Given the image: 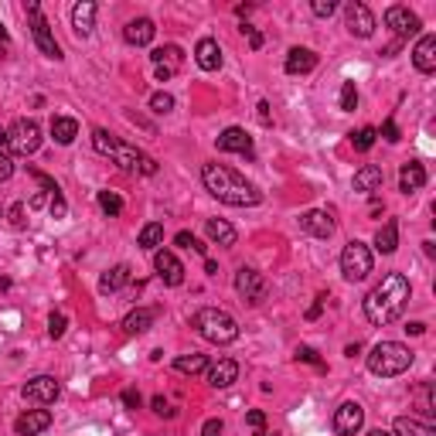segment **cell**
<instances>
[{
  "label": "cell",
  "mask_w": 436,
  "mask_h": 436,
  "mask_svg": "<svg viewBox=\"0 0 436 436\" xmlns=\"http://www.w3.org/2000/svg\"><path fill=\"white\" fill-rule=\"evenodd\" d=\"M24 399L28 402H38V406H52L58 396H61V385H58L55 375H38V379H31L24 389Z\"/></svg>",
  "instance_id": "cell-12"
},
{
  "label": "cell",
  "mask_w": 436,
  "mask_h": 436,
  "mask_svg": "<svg viewBox=\"0 0 436 436\" xmlns=\"http://www.w3.org/2000/svg\"><path fill=\"white\" fill-rule=\"evenodd\" d=\"M406 331H409V334H426V324H423V321H416V324H409Z\"/></svg>",
  "instance_id": "cell-55"
},
{
  "label": "cell",
  "mask_w": 436,
  "mask_h": 436,
  "mask_svg": "<svg viewBox=\"0 0 436 436\" xmlns=\"http://www.w3.org/2000/svg\"><path fill=\"white\" fill-rule=\"evenodd\" d=\"M256 110H259V123H263V126H269V123H273V119H269V102H259Z\"/></svg>",
  "instance_id": "cell-54"
},
{
  "label": "cell",
  "mask_w": 436,
  "mask_h": 436,
  "mask_svg": "<svg viewBox=\"0 0 436 436\" xmlns=\"http://www.w3.org/2000/svg\"><path fill=\"white\" fill-rule=\"evenodd\" d=\"M324 300H327V297H317V300H314V307L307 310V321H317V317H321V310H324Z\"/></svg>",
  "instance_id": "cell-52"
},
{
  "label": "cell",
  "mask_w": 436,
  "mask_h": 436,
  "mask_svg": "<svg viewBox=\"0 0 436 436\" xmlns=\"http://www.w3.org/2000/svg\"><path fill=\"white\" fill-rule=\"evenodd\" d=\"M341 110L344 113H355L358 110V89H355V82H344L341 86Z\"/></svg>",
  "instance_id": "cell-37"
},
{
  "label": "cell",
  "mask_w": 436,
  "mask_h": 436,
  "mask_svg": "<svg viewBox=\"0 0 436 436\" xmlns=\"http://www.w3.org/2000/svg\"><path fill=\"white\" fill-rule=\"evenodd\" d=\"M242 31H246L249 35V48H252V52H259V48H263V35H259V31H256V28H242Z\"/></svg>",
  "instance_id": "cell-49"
},
{
  "label": "cell",
  "mask_w": 436,
  "mask_h": 436,
  "mask_svg": "<svg viewBox=\"0 0 436 436\" xmlns=\"http://www.w3.org/2000/svg\"><path fill=\"white\" fill-rule=\"evenodd\" d=\"M0 151H7V130L0 126Z\"/></svg>",
  "instance_id": "cell-57"
},
{
  "label": "cell",
  "mask_w": 436,
  "mask_h": 436,
  "mask_svg": "<svg viewBox=\"0 0 436 436\" xmlns=\"http://www.w3.org/2000/svg\"><path fill=\"white\" fill-rule=\"evenodd\" d=\"M0 218H4V208H0Z\"/></svg>",
  "instance_id": "cell-59"
},
{
  "label": "cell",
  "mask_w": 436,
  "mask_h": 436,
  "mask_svg": "<svg viewBox=\"0 0 436 436\" xmlns=\"http://www.w3.org/2000/svg\"><path fill=\"white\" fill-rule=\"evenodd\" d=\"M344 24H348V31H351L355 38H372V35H375V14H372L368 4H361V0H351V4L344 7Z\"/></svg>",
  "instance_id": "cell-10"
},
{
  "label": "cell",
  "mask_w": 436,
  "mask_h": 436,
  "mask_svg": "<svg viewBox=\"0 0 436 436\" xmlns=\"http://www.w3.org/2000/svg\"><path fill=\"white\" fill-rule=\"evenodd\" d=\"M215 147L222 153H242V157H252V136H249L242 126H228V130L218 133Z\"/></svg>",
  "instance_id": "cell-15"
},
{
  "label": "cell",
  "mask_w": 436,
  "mask_h": 436,
  "mask_svg": "<svg viewBox=\"0 0 436 436\" xmlns=\"http://www.w3.org/2000/svg\"><path fill=\"white\" fill-rule=\"evenodd\" d=\"M194 61L205 69V72H218L222 69V48L215 38H201L194 45Z\"/></svg>",
  "instance_id": "cell-20"
},
{
  "label": "cell",
  "mask_w": 436,
  "mask_h": 436,
  "mask_svg": "<svg viewBox=\"0 0 436 436\" xmlns=\"http://www.w3.org/2000/svg\"><path fill=\"white\" fill-rule=\"evenodd\" d=\"M235 293L246 300V304H263L266 300V280L259 269H252V266H242L239 273H235Z\"/></svg>",
  "instance_id": "cell-9"
},
{
  "label": "cell",
  "mask_w": 436,
  "mask_h": 436,
  "mask_svg": "<svg viewBox=\"0 0 436 436\" xmlns=\"http://www.w3.org/2000/svg\"><path fill=\"white\" fill-rule=\"evenodd\" d=\"M365 426V409L358 402H341L334 413V433L338 436H355Z\"/></svg>",
  "instance_id": "cell-14"
},
{
  "label": "cell",
  "mask_w": 436,
  "mask_h": 436,
  "mask_svg": "<svg viewBox=\"0 0 436 436\" xmlns=\"http://www.w3.org/2000/svg\"><path fill=\"white\" fill-rule=\"evenodd\" d=\"M171 76H174L171 69H160V65H157V82H167Z\"/></svg>",
  "instance_id": "cell-56"
},
{
  "label": "cell",
  "mask_w": 436,
  "mask_h": 436,
  "mask_svg": "<svg viewBox=\"0 0 436 436\" xmlns=\"http://www.w3.org/2000/svg\"><path fill=\"white\" fill-rule=\"evenodd\" d=\"M93 147L99 153H106V157H113V164H119L126 174H157V160L153 157H147L143 151H136V147H130V143H123V140H116L110 130H93Z\"/></svg>",
  "instance_id": "cell-3"
},
{
  "label": "cell",
  "mask_w": 436,
  "mask_h": 436,
  "mask_svg": "<svg viewBox=\"0 0 436 436\" xmlns=\"http://www.w3.org/2000/svg\"><path fill=\"white\" fill-rule=\"evenodd\" d=\"M375 140H379V130L375 126H361L358 133H351V143H355V151H372L375 147Z\"/></svg>",
  "instance_id": "cell-35"
},
{
  "label": "cell",
  "mask_w": 436,
  "mask_h": 436,
  "mask_svg": "<svg viewBox=\"0 0 436 436\" xmlns=\"http://www.w3.org/2000/svg\"><path fill=\"white\" fill-rule=\"evenodd\" d=\"M151 58H153V65L177 72V69H181V61H184V52H181L177 45H164V48H153Z\"/></svg>",
  "instance_id": "cell-32"
},
{
  "label": "cell",
  "mask_w": 436,
  "mask_h": 436,
  "mask_svg": "<svg viewBox=\"0 0 436 436\" xmlns=\"http://www.w3.org/2000/svg\"><path fill=\"white\" fill-rule=\"evenodd\" d=\"M297 358H300V361H310V365H317V368H324V361L317 358V351H314V348H300V351H297Z\"/></svg>",
  "instance_id": "cell-48"
},
{
  "label": "cell",
  "mask_w": 436,
  "mask_h": 436,
  "mask_svg": "<svg viewBox=\"0 0 436 436\" xmlns=\"http://www.w3.org/2000/svg\"><path fill=\"white\" fill-rule=\"evenodd\" d=\"M375 249H379L382 256H392L399 249V222L396 218H389V222L375 232Z\"/></svg>",
  "instance_id": "cell-30"
},
{
  "label": "cell",
  "mask_w": 436,
  "mask_h": 436,
  "mask_svg": "<svg viewBox=\"0 0 436 436\" xmlns=\"http://www.w3.org/2000/svg\"><path fill=\"white\" fill-rule=\"evenodd\" d=\"M222 430H225L222 419H208V423L201 426V436H222Z\"/></svg>",
  "instance_id": "cell-46"
},
{
  "label": "cell",
  "mask_w": 436,
  "mask_h": 436,
  "mask_svg": "<svg viewBox=\"0 0 436 436\" xmlns=\"http://www.w3.org/2000/svg\"><path fill=\"white\" fill-rule=\"evenodd\" d=\"M385 24L396 31V38H413V35H419V28H423V20L409 11V7H402V4H392L389 11H385Z\"/></svg>",
  "instance_id": "cell-11"
},
{
  "label": "cell",
  "mask_w": 436,
  "mask_h": 436,
  "mask_svg": "<svg viewBox=\"0 0 436 436\" xmlns=\"http://www.w3.org/2000/svg\"><path fill=\"white\" fill-rule=\"evenodd\" d=\"M160 242H164V225H160V222H147V225L140 228V239H136V246L140 249L151 252V249H157Z\"/></svg>",
  "instance_id": "cell-34"
},
{
  "label": "cell",
  "mask_w": 436,
  "mask_h": 436,
  "mask_svg": "<svg viewBox=\"0 0 436 436\" xmlns=\"http://www.w3.org/2000/svg\"><path fill=\"white\" fill-rule=\"evenodd\" d=\"M174 372H181V375H201V372H208V358L205 355H177L174 358Z\"/></svg>",
  "instance_id": "cell-33"
},
{
  "label": "cell",
  "mask_w": 436,
  "mask_h": 436,
  "mask_svg": "<svg viewBox=\"0 0 436 436\" xmlns=\"http://www.w3.org/2000/svg\"><path fill=\"white\" fill-rule=\"evenodd\" d=\"M416 361V355L399 341H379L368 355V372L379 379H396L402 372H409V365Z\"/></svg>",
  "instance_id": "cell-4"
},
{
  "label": "cell",
  "mask_w": 436,
  "mask_h": 436,
  "mask_svg": "<svg viewBox=\"0 0 436 436\" xmlns=\"http://www.w3.org/2000/svg\"><path fill=\"white\" fill-rule=\"evenodd\" d=\"M41 147V126L35 119H18L11 130H7V151L18 153V157H31Z\"/></svg>",
  "instance_id": "cell-7"
},
{
  "label": "cell",
  "mask_w": 436,
  "mask_h": 436,
  "mask_svg": "<svg viewBox=\"0 0 436 436\" xmlns=\"http://www.w3.org/2000/svg\"><path fill=\"white\" fill-rule=\"evenodd\" d=\"M123 406L126 409H140V392L136 389H123Z\"/></svg>",
  "instance_id": "cell-47"
},
{
  "label": "cell",
  "mask_w": 436,
  "mask_h": 436,
  "mask_svg": "<svg viewBox=\"0 0 436 436\" xmlns=\"http://www.w3.org/2000/svg\"><path fill=\"white\" fill-rule=\"evenodd\" d=\"M11 174H14V160H11L7 151H0V181H7Z\"/></svg>",
  "instance_id": "cell-43"
},
{
  "label": "cell",
  "mask_w": 436,
  "mask_h": 436,
  "mask_svg": "<svg viewBox=\"0 0 436 436\" xmlns=\"http://www.w3.org/2000/svg\"><path fill=\"white\" fill-rule=\"evenodd\" d=\"M11 52V35H7V28L0 24V55H7Z\"/></svg>",
  "instance_id": "cell-53"
},
{
  "label": "cell",
  "mask_w": 436,
  "mask_h": 436,
  "mask_svg": "<svg viewBox=\"0 0 436 436\" xmlns=\"http://www.w3.org/2000/svg\"><path fill=\"white\" fill-rule=\"evenodd\" d=\"M151 406H153V413H157V416H174V409L167 406V402H164V396H157Z\"/></svg>",
  "instance_id": "cell-50"
},
{
  "label": "cell",
  "mask_w": 436,
  "mask_h": 436,
  "mask_svg": "<svg viewBox=\"0 0 436 436\" xmlns=\"http://www.w3.org/2000/svg\"><path fill=\"white\" fill-rule=\"evenodd\" d=\"M283 69H286V76H307V72L317 69V55L310 48H290Z\"/></svg>",
  "instance_id": "cell-19"
},
{
  "label": "cell",
  "mask_w": 436,
  "mask_h": 436,
  "mask_svg": "<svg viewBox=\"0 0 436 436\" xmlns=\"http://www.w3.org/2000/svg\"><path fill=\"white\" fill-rule=\"evenodd\" d=\"M65 327H69V321H65V314H52V317H48V334H52V338H61V334H65Z\"/></svg>",
  "instance_id": "cell-40"
},
{
  "label": "cell",
  "mask_w": 436,
  "mask_h": 436,
  "mask_svg": "<svg viewBox=\"0 0 436 436\" xmlns=\"http://www.w3.org/2000/svg\"><path fill=\"white\" fill-rule=\"evenodd\" d=\"M99 208L106 211L110 218H116V215L123 211V198H119L116 191H99Z\"/></svg>",
  "instance_id": "cell-36"
},
{
  "label": "cell",
  "mask_w": 436,
  "mask_h": 436,
  "mask_svg": "<svg viewBox=\"0 0 436 436\" xmlns=\"http://www.w3.org/2000/svg\"><path fill=\"white\" fill-rule=\"evenodd\" d=\"M52 426V413L48 409H28L24 416L14 419V433L18 436H38Z\"/></svg>",
  "instance_id": "cell-17"
},
{
  "label": "cell",
  "mask_w": 436,
  "mask_h": 436,
  "mask_svg": "<svg viewBox=\"0 0 436 436\" xmlns=\"http://www.w3.org/2000/svg\"><path fill=\"white\" fill-rule=\"evenodd\" d=\"M153 269H157V276L167 286L184 283V266H181V259L174 256L171 249H157V252H153Z\"/></svg>",
  "instance_id": "cell-13"
},
{
  "label": "cell",
  "mask_w": 436,
  "mask_h": 436,
  "mask_svg": "<svg viewBox=\"0 0 436 436\" xmlns=\"http://www.w3.org/2000/svg\"><path fill=\"white\" fill-rule=\"evenodd\" d=\"M372 266H375V256H372V249L358 242V239H351L341 252V273L348 283H361L368 273H372Z\"/></svg>",
  "instance_id": "cell-6"
},
{
  "label": "cell",
  "mask_w": 436,
  "mask_h": 436,
  "mask_svg": "<svg viewBox=\"0 0 436 436\" xmlns=\"http://www.w3.org/2000/svg\"><path fill=\"white\" fill-rule=\"evenodd\" d=\"M151 110H153L157 116L171 113V110H174V95H171V93H153V95H151Z\"/></svg>",
  "instance_id": "cell-38"
},
{
  "label": "cell",
  "mask_w": 436,
  "mask_h": 436,
  "mask_svg": "<svg viewBox=\"0 0 436 436\" xmlns=\"http://www.w3.org/2000/svg\"><path fill=\"white\" fill-rule=\"evenodd\" d=\"M153 317H157L153 307H136V310H130V314L123 317V331H126V334H143L153 324Z\"/></svg>",
  "instance_id": "cell-27"
},
{
  "label": "cell",
  "mask_w": 436,
  "mask_h": 436,
  "mask_svg": "<svg viewBox=\"0 0 436 436\" xmlns=\"http://www.w3.org/2000/svg\"><path fill=\"white\" fill-rule=\"evenodd\" d=\"M426 184V167L419 164V160H409V164H402V171H399V191L402 194H413Z\"/></svg>",
  "instance_id": "cell-24"
},
{
  "label": "cell",
  "mask_w": 436,
  "mask_h": 436,
  "mask_svg": "<svg viewBox=\"0 0 436 436\" xmlns=\"http://www.w3.org/2000/svg\"><path fill=\"white\" fill-rule=\"evenodd\" d=\"M382 184H385V174H382L379 164H365L355 174V191H379Z\"/></svg>",
  "instance_id": "cell-31"
},
{
  "label": "cell",
  "mask_w": 436,
  "mask_h": 436,
  "mask_svg": "<svg viewBox=\"0 0 436 436\" xmlns=\"http://www.w3.org/2000/svg\"><path fill=\"white\" fill-rule=\"evenodd\" d=\"M65 211H69V205H65L61 191H55V194H52V215H55V218H65Z\"/></svg>",
  "instance_id": "cell-44"
},
{
  "label": "cell",
  "mask_w": 436,
  "mask_h": 436,
  "mask_svg": "<svg viewBox=\"0 0 436 436\" xmlns=\"http://www.w3.org/2000/svg\"><path fill=\"white\" fill-rule=\"evenodd\" d=\"M246 423L256 430V433H263V426H266V413L263 409H249L246 413Z\"/></svg>",
  "instance_id": "cell-42"
},
{
  "label": "cell",
  "mask_w": 436,
  "mask_h": 436,
  "mask_svg": "<svg viewBox=\"0 0 436 436\" xmlns=\"http://www.w3.org/2000/svg\"><path fill=\"white\" fill-rule=\"evenodd\" d=\"M409 280L402 273H385L382 283L365 297V317L375 324V327H385L402 317V310L409 304Z\"/></svg>",
  "instance_id": "cell-2"
},
{
  "label": "cell",
  "mask_w": 436,
  "mask_h": 436,
  "mask_svg": "<svg viewBox=\"0 0 436 436\" xmlns=\"http://www.w3.org/2000/svg\"><path fill=\"white\" fill-rule=\"evenodd\" d=\"M174 242H177L181 249H194L198 256H205V246H201V242H198L191 232H177V235H174Z\"/></svg>",
  "instance_id": "cell-39"
},
{
  "label": "cell",
  "mask_w": 436,
  "mask_h": 436,
  "mask_svg": "<svg viewBox=\"0 0 436 436\" xmlns=\"http://www.w3.org/2000/svg\"><path fill=\"white\" fill-rule=\"evenodd\" d=\"M153 35H157V28H153L151 18H136V20H130V24L123 28V38H126V45H136V48L151 45Z\"/></svg>",
  "instance_id": "cell-23"
},
{
  "label": "cell",
  "mask_w": 436,
  "mask_h": 436,
  "mask_svg": "<svg viewBox=\"0 0 436 436\" xmlns=\"http://www.w3.org/2000/svg\"><path fill=\"white\" fill-rule=\"evenodd\" d=\"M28 18H31V35H35V45L41 48V55L58 61V58H61V45H58L55 35H52V24L41 18V7L35 4V0L28 4Z\"/></svg>",
  "instance_id": "cell-8"
},
{
  "label": "cell",
  "mask_w": 436,
  "mask_h": 436,
  "mask_svg": "<svg viewBox=\"0 0 436 436\" xmlns=\"http://www.w3.org/2000/svg\"><path fill=\"white\" fill-rule=\"evenodd\" d=\"M413 65H416V72H423V76L436 72V35H423L419 38V45L413 48Z\"/></svg>",
  "instance_id": "cell-18"
},
{
  "label": "cell",
  "mask_w": 436,
  "mask_h": 436,
  "mask_svg": "<svg viewBox=\"0 0 436 436\" xmlns=\"http://www.w3.org/2000/svg\"><path fill=\"white\" fill-rule=\"evenodd\" d=\"M76 136H78V123L72 116H52V140H55V143L69 147Z\"/></svg>",
  "instance_id": "cell-29"
},
{
  "label": "cell",
  "mask_w": 436,
  "mask_h": 436,
  "mask_svg": "<svg viewBox=\"0 0 436 436\" xmlns=\"http://www.w3.org/2000/svg\"><path fill=\"white\" fill-rule=\"evenodd\" d=\"M310 11H314L317 18H331V14L338 11V0H314V4H310Z\"/></svg>",
  "instance_id": "cell-41"
},
{
  "label": "cell",
  "mask_w": 436,
  "mask_h": 436,
  "mask_svg": "<svg viewBox=\"0 0 436 436\" xmlns=\"http://www.w3.org/2000/svg\"><path fill=\"white\" fill-rule=\"evenodd\" d=\"M130 266L126 263H119V266H113V269H106L102 273V280H99V290L102 293H116V290H123V286L130 283Z\"/></svg>",
  "instance_id": "cell-28"
},
{
  "label": "cell",
  "mask_w": 436,
  "mask_h": 436,
  "mask_svg": "<svg viewBox=\"0 0 436 436\" xmlns=\"http://www.w3.org/2000/svg\"><path fill=\"white\" fill-rule=\"evenodd\" d=\"M396 436H436V426L430 423V419L399 416L396 419Z\"/></svg>",
  "instance_id": "cell-26"
},
{
  "label": "cell",
  "mask_w": 436,
  "mask_h": 436,
  "mask_svg": "<svg viewBox=\"0 0 436 436\" xmlns=\"http://www.w3.org/2000/svg\"><path fill=\"white\" fill-rule=\"evenodd\" d=\"M194 331L211 344L239 341V321H235L228 310H218V307H201V310L194 314Z\"/></svg>",
  "instance_id": "cell-5"
},
{
  "label": "cell",
  "mask_w": 436,
  "mask_h": 436,
  "mask_svg": "<svg viewBox=\"0 0 436 436\" xmlns=\"http://www.w3.org/2000/svg\"><path fill=\"white\" fill-rule=\"evenodd\" d=\"M205 232H208V239L211 242H215V246H235V242H239V232H235V228L228 225L225 218H208V222H205Z\"/></svg>",
  "instance_id": "cell-25"
},
{
  "label": "cell",
  "mask_w": 436,
  "mask_h": 436,
  "mask_svg": "<svg viewBox=\"0 0 436 436\" xmlns=\"http://www.w3.org/2000/svg\"><path fill=\"white\" fill-rule=\"evenodd\" d=\"M7 215H11V225L14 228H24V205H14Z\"/></svg>",
  "instance_id": "cell-51"
},
{
  "label": "cell",
  "mask_w": 436,
  "mask_h": 436,
  "mask_svg": "<svg viewBox=\"0 0 436 436\" xmlns=\"http://www.w3.org/2000/svg\"><path fill=\"white\" fill-rule=\"evenodd\" d=\"M382 136H385L389 143H399V140H402V136H399V126L392 123V119H385V123H382Z\"/></svg>",
  "instance_id": "cell-45"
},
{
  "label": "cell",
  "mask_w": 436,
  "mask_h": 436,
  "mask_svg": "<svg viewBox=\"0 0 436 436\" xmlns=\"http://www.w3.org/2000/svg\"><path fill=\"white\" fill-rule=\"evenodd\" d=\"M72 28H76L78 38H89L95 28V4L93 0H78L72 7Z\"/></svg>",
  "instance_id": "cell-22"
},
{
  "label": "cell",
  "mask_w": 436,
  "mask_h": 436,
  "mask_svg": "<svg viewBox=\"0 0 436 436\" xmlns=\"http://www.w3.org/2000/svg\"><path fill=\"white\" fill-rule=\"evenodd\" d=\"M239 382V365L232 358H222L215 361L208 368V385L211 389H228V385H235Z\"/></svg>",
  "instance_id": "cell-21"
},
{
  "label": "cell",
  "mask_w": 436,
  "mask_h": 436,
  "mask_svg": "<svg viewBox=\"0 0 436 436\" xmlns=\"http://www.w3.org/2000/svg\"><path fill=\"white\" fill-rule=\"evenodd\" d=\"M300 228H304L307 235H314V239H331L338 225H334V218H331L327 211L310 208V211H304V215H300Z\"/></svg>",
  "instance_id": "cell-16"
},
{
  "label": "cell",
  "mask_w": 436,
  "mask_h": 436,
  "mask_svg": "<svg viewBox=\"0 0 436 436\" xmlns=\"http://www.w3.org/2000/svg\"><path fill=\"white\" fill-rule=\"evenodd\" d=\"M368 436H392V433H385V430H372Z\"/></svg>",
  "instance_id": "cell-58"
},
{
  "label": "cell",
  "mask_w": 436,
  "mask_h": 436,
  "mask_svg": "<svg viewBox=\"0 0 436 436\" xmlns=\"http://www.w3.org/2000/svg\"><path fill=\"white\" fill-rule=\"evenodd\" d=\"M201 184L208 188V194H215L222 205H232V208H252V205L263 201V191L225 164H205L201 167Z\"/></svg>",
  "instance_id": "cell-1"
}]
</instances>
